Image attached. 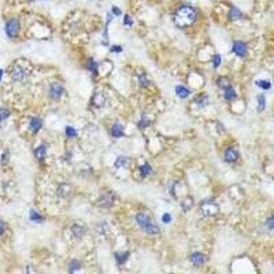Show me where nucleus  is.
<instances>
[{
  "instance_id": "f257e3e1",
  "label": "nucleus",
  "mask_w": 274,
  "mask_h": 274,
  "mask_svg": "<svg viewBox=\"0 0 274 274\" xmlns=\"http://www.w3.org/2000/svg\"><path fill=\"white\" fill-rule=\"evenodd\" d=\"M197 18L196 10L190 6H182L178 8L175 14L174 21L175 25L181 28L189 26L194 23Z\"/></svg>"
},
{
  "instance_id": "f03ea898",
  "label": "nucleus",
  "mask_w": 274,
  "mask_h": 274,
  "mask_svg": "<svg viewBox=\"0 0 274 274\" xmlns=\"http://www.w3.org/2000/svg\"><path fill=\"white\" fill-rule=\"evenodd\" d=\"M136 220H137L139 226L143 229L144 231L147 232L148 234L155 235V234H158L159 231L158 227L155 224H152L150 219L143 213L137 214Z\"/></svg>"
},
{
  "instance_id": "7ed1b4c3",
  "label": "nucleus",
  "mask_w": 274,
  "mask_h": 274,
  "mask_svg": "<svg viewBox=\"0 0 274 274\" xmlns=\"http://www.w3.org/2000/svg\"><path fill=\"white\" fill-rule=\"evenodd\" d=\"M201 209L202 213L206 217H211L215 215L219 212V206L216 204L215 202L212 200L204 202L201 206Z\"/></svg>"
},
{
  "instance_id": "20e7f679",
  "label": "nucleus",
  "mask_w": 274,
  "mask_h": 274,
  "mask_svg": "<svg viewBox=\"0 0 274 274\" xmlns=\"http://www.w3.org/2000/svg\"><path fill=\"white\" fill-rule=\"evenodd\" d=\"M19 31V21L15 19H10L6 25V32L8 36L15 37L17 35Z\"/></svg>"
},
{
  "instance_id": "39448f33",
  "label": "nucleus",
  "mask_w": 274,
  "mask_h": 274,
  "mask_svg": "<svg viewBox=\"0 0 274 274\" xmlns=\"http://www.w3.org/2000/svg\"><path fill=\"white\" fill-rule=\"evenodd\" d=\"M233 52L239 57H244L246 54L247 47L245 43L241 42H236L233 46Z\"/></svg>"
},
{
  "instance_id": "423d86ee",
  "label": "nucleus",
  "mask_w": 274,
  "mask_h": 274,
  "mask_svg": "<svg viewBox=\"0 0 274 274\" xmlns=\"http://www.w3.org/2000/svg\"><path fill=\"white\" fill-rule=\"evenodd\" d=\"M63 89L60 85L58 84H53L51 86L50 89V95L53 99H58L62 95Z\"/></svg>"
},
{
  "instance_id": "0eeeda50",
  "label": "nucleus",
  "mask_w": 274,
  "mask_h": 274,
  "mask_svg": "<svg viewBox=\"0 0 274 274\" xmlns=\"http://www.w3.org/2000/svg\"><path fill=\"white\" fill-rule=\"evenodd\" d=\"M25 75V72L22 67L20 66H15L12 71V78L15 80H21L23 79Z\"/></svg>"
},
{
  "instance_id": "6e6552de",
  "label": "nucleus",
  "mask_w": 274,
  "mask_h": 274,
  "mask_svg": "<svg viewBox=\"0 0 274 274\" xmlns=\"http://www.w3.org/2000/svg\"><path fill=\"white\" fill-rule=\"evenodd\" d=\"M238 157H239L238 153L233 149H228L227 151L225 152V155H224L225 161L229 163L236 162V160L238 159Z\"/></svg>"
},
{
  "instance_id": "1a4fd4ad",
  "label": "nucleus",
  "mask_w": 274,
  "mask_h": 274,
  "mask_svg": "<svg viewBox=\"0 0 274 274\" xmlns=\"http://www.w3.org/2000/svg\"><path fill=\"white\" fill-rule=\"evenodd\" d=\"M191 261L194 265L201 266V265H203V263H204L205 257L200 252H196L191 256Z\"/></svg>"
},
{
  "instance_id": "9d476101",
  "label": "nucleus",
  "mask_w": 274,
  "mask_h": 274,
  "mask_svg": "<svg viewBox=\"0 0 274 274\" xmlns=\"http://www.w3.org/2000/svg\"><path fill=\"white\" fill-rule=\"evenodd\" d=\"M42 126V121L39 119V118H33V119L31 121V124H30V127H31V129L32 130L33 132H37L41 129Z\"/></svg>"
},
{
  "instance_id": "9b49d317",
  "label": "nucleus",
  "mask_w": 274,
  "mask_h": 274,
  "mask_svg": "<svg viewBox=\"0 0 274 274\" xmlns=\"http://www.w3.org/2000/svg\"><path fill=\"white\" fill-rule=\"evenodd\" d=\"M175 92L177 94L178 96L180 98H182V99L186 98L190 94L189 90L186 88H185L184 86H182V85H178L177 87L175 88Z\"/></svg>"
},
{
  "instance_id": "f8f14e48",
  "label": "nucleus",
  "mask_w": 274,
  "mask_h": 274,
  "mask_svg": "<svg viewBox=\"0 0 274 274\" xmlns=\"http://www.w3.org/2000/svg\"><path fill=\"white\" fill-rule=\"evenodd\" d=\"M112 134L115 138H120L123 136V128L121 124H115L112 129Z\"/></svg>"
},
{
  "instance_id": "ddd939ff",
  "label": "nucleus",
  "mask_w": 274,
  "mask_h": 274,
  "mask_svg": "<svg viewBox=\"0 0 274 274\" xmlns=\"http://www.w3.org/2000/svg\"><path fill=\"white\" fill-rule=\"evenodd\" d=\"M129 253L128 252H116L115 254L116 261L119 264H123L128 258Z\"/></svg>"
},
{
  "instance_id": "4468645a",
  "label": "nucleus",
  "mask_w": 274,
  "mask_h": 274,
  "mask_svg": "<svg viewBox=\"0 0 274 274\" xmlns=\"http://www.w3.org/2000/svg\"><path fill=\"white\" fill-rule=\"evenodd\" d=\"M46 148L45 145H41L40 147H38L35 151V157L38 159H43L45 155H46Z\"/></svg>"
},
{
  "instance_id": "2eb2a0df",
  "label": "nucleus",
  "mask_w": 274,
  "mask_h": 274,
  "mask_svg": "<svg viewBox=\"0 0 274 274\" xmlns=\"http://www.w3.org/2000/svg\"><path fill=\"white\" fill-rule=\"evenodd\" d=\"M236 97V94L231 86L225 89V93H224V98H225L226 100H228V101H231V100H233V99H235Z\"/></svg>"
},
{
  "instance_id": "dca6fc26",
  "label": "nucleus",
  "mask_w": 274,
  "mask_h": 274,
  "mask_svg": "<svg viewBox=\"0 0 274 274\" xmlns=\"http://www.w3.org/2000/svg\"><path fill=\"white\" fill-rule=\"evenodd\" d=\"M218 85L219 86L221 89H226L229 87H230V84H229V81L228 80V79L226 78H220L218 81Z\"/></svg>"
},
{
  "instance_id": "f3484780",
  "label": "nucleus",
  "mask_w": 274,
  "mask_h": 274,
  "mask_svg": "<svg viewBox=\"0 0 274 274\" xmlns=\"http://www.w3.org/2000/svg\"><path fill=\"white\" fill-rule=\"evenodd\" d=\"M140 171H141V174H142L143 176H147V175H149L151 173L152 168H151V166L149 165L145 164V165H143L140 167Z\"/></svg>"
},
{
  "instance_id": "a211bd4d",
  "label": "nucleus",
  "mask_w": 274,
  "mask_h": 274,
  "mask_svg": "<svg viewBox=\"0 0 274 274\" xmlns=\"http://www.w3.org/2000/svg\"><path fill=\"white\" fill-rule=\"evenodd\" d=\"M256 85L263 89H268L271 88V83L266 80H259L256 82Z\"/></svg>"
},
{
  "instance_id": "6ab92c4d",
  "label": "nucleus",
  "mask_w": 274,
  "mask_h": 274,
  "mask_svg": "<svg viewBox=\"0 0 274 274\" xmlns=\"http://www.w3.org/2000/svg\"><path fill=\"white\" fill-rule=\"evenodd\" d=\"M126 164H127V158H125L124 156H120L115 162V166L116 168H120L126 165Z\"/></svg>"
},
{
  "instance_id": "aec40b11",
  "label": "nucleus",
  "mask_w": 274,
  "mask_h": 274,
  "mask_svg": "<svg viewBox=\"0 0 274 274\" xmlns=\"http://www.w3.org/2000/svg\"><path fill=\"white\" fill-rule=\"evenodd\" d=\"M31 219L32 221H35V222H42L43 220L42 217L41 216L40 214H39L38 212H36L34 210H31Z\"/></svg>"
},
{
  "instance_id": "412c9836",
  "label": "nucleus",
  "mask_w": 274,
  "mask_h": 274,
  "mask_svg": "<svg viewBox=\"0 0 274 274\" xmlns=\"http://www.w3.org/2000/svg\"><path fill=\"white\" fill-rule=\"evenodd\" d=\"M240 15H241V14H240L239 10L236 8H232L231 11H230V13H229V16H230V18H231L232 20H236V19H238L239 17H240Z\"/></svg>"
},
{
  "instance_id": "4be33fe9",
  "label": "nucleus",
  "mask_w": 274,
  "mask_h": 274,
  "mask_svg": "<svg viewBox=\"0 0 274 274\" xmlns=\"http://www.w3.org/2000/svg\"><path fill=\"white\" fill-rule=\"evenodd\" d=\"M265 97L263 95H260L258 97V110L259 112H262L263 110L265 109Z\"/></svg>"
},
{
  "instance_id": "5701e85b",
  "label": "nucleus",
  "mask_w": 274,
  "mask_h": 274,
  "mask_svg": "<svg viewBox=\"0 0 274 274\" xmlns=\"http://www.w3.org/2000/svg\"><path fill=\"white\" fill-rule=\"evenodd\" d=\"M66 135L68 136V137H69V138H73V137H75L76 134H77V132H76V130L74 129L72 127H67L66 128Z\"/></svg>"
},
{
  "instance_id": "b1692460",
  "label": "nucleus",
  "mask_w": 274,
  "mask_h": 274,
  "mask_svg": "<svg viewBox=\"0 0 274 274\" xmlns=\"http://www.w3.org/2000/svg\"><path fill=\"white\" fill-rule=\"evenodd\" d=\"M8 116H9V112L6 109H0V122L4 121L6 118H8Z\"/></svg>"
},
{
  "instance_id": "393cba45",
  "label": "nucleus",
  "mask_w": 274,
  "mask_h": 274,
  "mask_svg": "<svg viewBox=\"0 0 274 274\" xmlns=\"http://www.w3.org/2000/svg\"><path fill=\"white\" fill-rule=\"evenodd\" d=\"M79 267H80V264L76 260H73V262H71V263H70V272H71L78 270Z\"/></svg>"
},
{
  "instance_id": "a878e982",
  "label": "nucleus",
  "mask_w": 274,
  "mask_h": 274,
  "mask_svg": "<svg viewBox=\"0 0 274 274\" xmlns=\"http://www.w3.org/2000/svg\"><path fill=\"white\" fill-rule=\"evenodd\" d=\"M97 68H98V65H97V63L95 62V61L90 60V61L88 62V68H89L90 71H92L93 73H96Z\"/></svg>"
},
{
  "instance_id": "bb28decb",
  "label": "nucleus",
  "mask_w": 274,
  "mask_h": 274,
  "mask_svg": "<svg viewBox=\"0 0 274 274\" xmlns=\"http://www.w3.org/2000/svg\"><path fill=\"white\" fill-rule=\"evenodd\" d=\"M212 62H213L214 68H218V67L219 66L220 62H221L220 56H219V55H215V56L213 57V59H212Z\"/></svg>"
},
{
  "instance_id": "cd10ccee",
  "label": "nucleus",
  "mask_w": 274,
  "mask_h": 274,
  "mask_svg": "<svg viewBox=\"0 0 274 274\" xmlns=\"http://www.w3.org/2000/svg\"><path fill=\"white\" fill-rule=\"evenodd\" d=\"M162 221L165 223V224H169L170 221H171V216H170V213H165L162 217Z\"/></svg>"
},
{
  "instance_id": "c85d7f7f",
  "label": "nucleus",
  "mask_w": 274,
  "mask_h": 274,
  "mask_svg": "<svg viewBox=\"0 0 274 274\" xmlns=\"http://www.w3.org/2000/svg\"><path fill=\"white\" fill-rule=\"evenodd\" d=\"M266 226L269 229H273V217H271V219H268L266 221Z\"/></svg>"
},
{
  "instance_id": "c756f323",
  "label": "nucleus",
  "mask_w": 274,
  "mask_h": 274,
  "mask_svg": "<svg viewBox=\"0 0 274 274\" xmlns=\"http://www.w3.org/2000/svg\"><path fill=\"white\" fill-rule=\"evenodd\" d=\"M124 24L127 25H132V19H131V17L128 15L125 16V19H124Z\"/></svg>"
},
{
  "instance_id": "7c9ffc66",
  "label": "nucleus",
  "mask_w": 274,
  "mask_h": 274,
  "mask_svg": "<svg viewBox=\"0 0 274 274\" xmlns=\"http://www.w3.org/2000/svg\"><path fill=\"white\" fill-rule=\"evenodd\" d=\"M122 47L119 46H113L111 49V51L113 52H122Z\"/></svg>"
},
{
  "instance_id": "2f4dec72",
  "label": "nucleus",
  "mask_w": 274,
  "mask_h": 274,
  "mask_svg": "<svg viewBox=\"0 0 274 274\" xmlns=\"http://www.w3.org/2000/svg\"><path fill=\"white\" fill-rule=\"evenodd\" d=\"M112 10H113V13H114L115 15H121V13H122L121 10H120L118 8H113Z\"/></svg>"
},
{
  "instance_id": "473e14b6",
  "label": "nucleus",
  "mask_w": 274,
  "mask_h": 274,
  "mask_svg": "<svg viewBox=\"0 0 274 274\" xmlns=\"http://www.w3.org/2000/svg\"><path fill=\"white\" fill-rule=\"evenodd\" d=\"M4 225L2 222H0V236L4 233Z\"/></svg>"
},
{
  "instance_id": "72a5a7b5",
  "label": "nucleus",
  "mask_w": 274,
  "mask_h": 274,
  "mask_svg": "<svg viewBox=\"0 0 274 274\" xmlns=\"http://www.w3.org/2000/svg\"><path fill=\"white\" fill-rule=\"evenodd\" d=\"M2 77H3V70L0 69V80L2 79Z\"/></svg>"
}]
</instances>
